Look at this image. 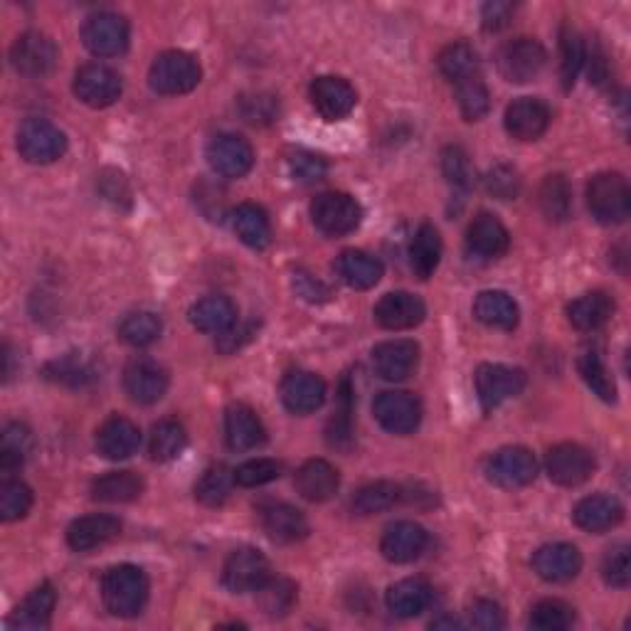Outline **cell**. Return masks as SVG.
<instances>
[{"instance_id": "obj_9", "label": "cell", "mask_w": 631, "mask_h": 631, "mask_svg": "<svg viewBox=\"0 0 631 631\" xmlns=\"http://www.w3.org/2000/svg\"><path fill=\"white\" fill-rule=\"evenodd\" d=\"M545 60L547 52L541 42L533 40V37H518V40L500 48L498 72L514 85H525L543 72Z\"/></svg>"}, {"instance_id": "obj_50", "label": "cell", "mask_w": 631, "mask_h": 631, "mask_svg": "<svg viewBox=\"0 0 631 631\" xmlns=\"http://www.w3.org/2000/svg\"><path fill=\"white\" fill-rule=\"evenodd\" d=\"M239 114L247 124L252 126H269L280 119V99L269 91H249V95H243L237 101Z\"/></svg>"}, {"instance_id": "obj_37", "label": "cell", "mask_w": 631, "mask_h": 631, "mask_svg": "<svg viewBox=\"0 0 631 631\" xmlns=\"http://www.w3.org/2000/svg\"><path fill=\"white\" fill-rule=\"evenodd\" d=\"M232 230L252 249H264L272 243V222L255 202H243V206L232 210Z\"/></svg>"}, {"instance_id": "obj_8", "label": "cell", "mask_w": 631, "mask_h": 631, "mask_svg": "<svg viewBox=\"0 0 631 631\" xmlns=\"http://www.w3.org/2000/svg\"><path fill=\"white\" fill-rule=\"evenodd\" d=\"M528 378L521 368L486 363L477 370V395L484 410H496L523 393Z\"/></svg>"}, {"instance_id": "obj_13", "label": "cell", "mask_w": 631, "mask_h": 631, "mask_svg": "<svg viewBox=\"0 0 631 631\" xmlns=\"http://www.w3.org/2000/svg\"><path fill=\"white\" fill-rule=\"evenodd\" d=\"M58 45L42 33H25L17 37L11 48V64L23 77H45L58 64Z\"/></svg>"}, {"instance_id": "obj_15", "label": "cell", "mask_w": 631, "mask_h": 631, "mask_svg": "<svg viewBox=\"0 0 631 631\" xmlns=\"http://www.w3.org/2000/svg\"><path fill=\"white\" fill-rule=\"evenodd\" d=\"M208 163L222 178H245L255 165V151L237 134H220L208 144Z\"/></svg>"}, {"instance_id": "obj_52", "label": "cell", "mask_w": 631, "mask_h": 631, "mask_svg": "<svg viewBox=\"0 0 631 631\" xmlns=\"http://www.w3.org/2000/svg\"><path fill=\"white\" fill-rule=\"evenodd\" d=\"M33 508V491L23 481L8 479L0 486V518L8 523L21 521Z\"/></svg>"}, {"instance_id": "obj_26", "label": "cell", "mask_w": 631, "mask_h": 631, "mask_svg": "<svg viewBox=\"0 0 631 631\" xmlns=\"http://www.w3.org/2000/svg\"><path fill=\"white\" fill-rule=\"evenodd\" d=\"M508 243L510 235L498 218L488 215V212H481V215L473 218L467 232V249L471 257L484 259V262L498 259L500 255H506Z\"/></svg>"}, {"instance_id": "obj_21", "label": "cell", "mask_w": 631, "mask_h": 631, "mask_svg": "<svg viewBox=\"0 0 631 631\" xmlns=\"http://www.w3.org/2000/svg\"><path fill=\"white\" fill-rule=\"evenodd\" d=\"M426 531L415 521H397L393 525H387V531L383 533V541H380V553L385 555V560L395 565H407L420 558L426 547Z\"/></svg>"}, {"instance_id": "obj_7", "label": "cell", "mask_w": 631, "mask_h": 631, "mask_svg": "<svg viewBox=\"0 0 631 631\" xmlns=\"http://www.w3.org/2000/svg\"><path fill=\"white\" fill-rule=\"evenodd\" d=\"M373 415L389 434H412L422 422V405L412 393L405 389H387L380 393L373 403Z\"/></svg>"}, {"instance_id": "obj_62", "label": "cell", "mask_w": 631, "mask_h": 631, "mask_svg": "<svg viewBox=\"0 0 631 631\" xmlns=\"http://www.w3.org/2000/svg\"><path fill=\"white\" fill-rule=\"evenodd\" d=\"M516 8L510 3H486L484 11H481V21H484L486 30H500L510 23V15H514Z\"/></svg>"}, {"instance_id": "obj_20", "label": "cell", "mask_w": 631, "mask_h": 631, "mask_svg": "<svg viewBox=\"0 0 631 631\" xmlns=\"http://www.w3.org/2000/svg\"><path fill=\"white\" fill-rule=\"evenodd\" d=\"M124 389L136 405H153L169 393V373L153 360H134L124 370Z\"/></svg>"}, {"instance_id": "obj_4", "label": "cell", "mask_w": 631, "mask_h": 631, "mask_svg": "<svg viewBox=\"0 0 631 631\" xmlns=\"http://www.w3.org/2000/svg\"><path fill=\"white\" fill-rule=\"evenodd\" d=\"M311 220L329 237L350 235L363 222V208L348 193H321L311 202Z\"/></svg>"}, {"instance_id": "obj_38", "label": "cell", "mask_w": 631, "mask_h": 631, "mask_svg": "<svg viewBox=\"0 0 631 631\" xmlns=\"http://www.w3.org/2000/svg\"><path fill=\"white\" fill-rule=\"evenodd\" d=\"M440 262H442V237L437 227L424 222V225L417 230L410 245V267L417 280L426 282L434 272H437Z\"/></svg>"}, {"instance_id": "obj_22", "label": "cell", "mask_w": 631, "mask_h": 631, "mask_svg": "<svg viewBox=\"0 0 631 631\" xmlns=\"http://www.w3.org/2000/svg\"><path fill=\"white\" fill-rule=\"evenodd\" d=\"M141 447V432L126 417H109L97 432V451L109 461H124Z\"/></svg>"}, {"instance_id": "obj_60", "label": "cell", "mask_w": 631, "mask_h": 631, "mask_svg": "<svg viewBox=\"0 0 631 631\" xmlns=\"http://www.w3.org/2000/svg\"><path fill=\"white\" fill-rule=\"evenodd\" d=\"M486 190L498 200H514L521 193V178L508 165H496L486 175Z\"/></svg>"}, {"instance_id": "obj_40", "label": "cell", "mask_w": 631, "mask_h": 631, "mask_svg": "<svg viewBox=\"0 0 631 631\" xmlns=\"http://www.w3.org/2000/svg\"><path fill=\"white\" fill-rule=\"evenodd\" d=\"M185 447H188V432L181 422L163 420L153 424L151 440H148V454L153 461L165 463L178 459Z\"/></svg>"}, {"instance_id": "obj_49", "label": "cell", "mask_w": 631, "mask_h": 631, "mask_svg": "<svg viewBox=\"0 0 631 631\" xmlns=\"http://www.w3.org/2000/svg\"><path fill=\"white\" fill-rule=\"evenodd\" d=\"M457 87V99H459V109L467 122H479V119H484L491 109V95L484 85V79H481V74L477 77H469L459 82Z\"/></svg>"}, {"instance_id": "obj_51", "label": "cell", "mask_w": 631, "mask_h": 631, "mask_svg": "<svg viewBox=\"0 0 631 631\" xmlns=\"http://www.w3.org/2000/svg\"><path fill=\"white\" fill-rule=\"evenodd\" d=\"M259 605H262L267 617H284L296 602V587L289 580H272L269 578L262 587L257 590Z\"/></svg>"}, {"instance_id": "obj_29", "label": "cell", "mask_w": 631, "mask_h": 631, "mask_svg": "<svg viewBox=\"0 0 631 631\" xmlns=\"http://www.w3.org/2000/svg\"><path fill=\"white\" fill-rule=\"evenodd\" d=\"M621 518H624V508L615 496L607 494L582 498L572 510L574 525L587 533H607L621 523Z\"/></svg>"}, {"instance_id": "obj_16", "label": "cell", "mask_w": 631, "mask_h": 631, "mask_svg": "<svg viewBox=\"0 0 631 631\" xmlns=\"http://www.w3.org/2000/svg\"><path fill=\"white\" fill-rule=\"evenodd\" d=\"M420 363V346L415 341L395 338L373 348L375 373L387 383H403L410 378Z\"/></svg>"}, {"instance_id": "obj_48", "label": "cell", "mask_w": 631, "mask_h": 631, "mask_svg": "<svg viewBox=\"0 0 631 631\" xmlns=\"http://www.w3.org/2000/svg\"><path fill=\"white\" fill-rule=\"evenodd\" d=\"M528 624L535 631H565L574 624V609L562 599H543L533 607Z\"/></svg>"}, {"instance_id": "obj_43", "label": "cell", "mask_w": 631, "mask_h": 631, "mask_svg": "<svg viewBox=\"0 0 631 631\" xmlns=\"http://www.w3.org/2000/svg\"><path fill=\"white\" fill-rule=\"evenodd\" d=\"M403 498V488L393 484V481H375V484H368L358 491L350 500L352 514L358 516H375L383 514V510L393 508L397 500Z\"/></svg>"}, {"instance_id": "obj_30", "label": "cell", "mask_w": 631, "mask_h": 631, "mask_svg": "<svg viewBox=\"0 0 631 631\" xmlns=\"http://www.w3.org/2000/svg\"><path fill=\"white\" fill-rule=\"evenodd\" d=\"M294 484H296V491L301 494V498L311 500V504H323V500H331L338 494L341 473L329 461L311 459V461H306L299 471H296Z\"/></svg>"}, {"instance_id": "obj_45", "label": "cell", "mask_w": 631, "mask_h": 631, "mask_svg": "<svg viewBox=\"0 0 631 631\" xmlns=\"http://www.w3.org/2000/svg\"><path fill=\"white\" fill-rule=\"evenodd\" d=\"M163 333V321L161 316H156L151 311H136L128 313L126 319L119 326V338L134 348H146L161 338Z\"/></svg>"}, {"instance_id": "obj_59", "label": "cell", "mask_w": 631, "mask_h": 631, "mask_svg": "<svg viewBox=\"0 0 631 631\" xmlns=\"http://www.w3.org/2000/svg\"><path fill=\"white\" fill-rule=\"evenodd\" d=\"M289 171L294 175V181L299 183H316L326 175L329 165L321 156H316L311 151H296L289 158Z\"/></svg>"}, {"instance_id": "obj_55", "label": "cell", "mask_w": 631, "mask_h": 631, "mask_svg": "<svg viewBox=\"0 0 631 631\" xmlns=\"http://www.w3.org/2000/svg\"><path fill=\"white\" fill-rule=\"evenodd\" d=\"M282 469L284 467L276 459H249L235 469V481L245 488H257L280 479Z\"/></svg>"}, {"instance_id": "obj_23", "label": "cell", "mask_w": 631, "mask_h": 631, "mask_svg": "<svg viewBox=\"0 0 631 631\" xmlns=\"http://www.w3.org/2000/svg\"><path fill=\"white\" fill-rule=\"evenodd\" d=\"M282 403L292 415H311L326 403V383L319 375L296 370L284 378Z\"/></svg>"}, {"instance_id": "obj_19", "label": "cell", "mask_w": 631, "mask_h": 631, "mask_svg": "<svg viewBox=\"0 0 631 631\" xmlns=\"http://www.w3.org/2000/svg\"><path fill=\"white\" fill-rule=\"evenodd\" d=\"M426 306L410 292H389L375 304V321L387 331H410L420 326Z\"/></svg>"}, {"instance_id": "obj_25", "label": "cell", "mask_w": 631, "mask_h": 631, "mask_svg": "<svg viewBox=\"0 0 631 631\" xmlns=\"http://www.w3.org/2000/svg\"><path fill=\"white\" fill-rule=\"evenodd\" d=\"M533 570L541 574L545 582H570L582 570V555L570 543H550L543 545L533 555Z\"/></svg>"}, {"instance_id": "obj_11", "label": "cell", "mask_w": 631, "mask_h": 631, "mask_svg": "<svg viewBox=\"0 0 631 631\" xmlns=\"http://www.w3.org/2000/svg\"><path fill=\"white\" fill-rule=\"evenodd\" d=\"M82 42L97 58H116L128 48V23L116 13L89 15L82 27Z\"/></svg>"}, {"instance_id": "obj_36", "label": "cell", "mask_w": 631, "mask_h": 631, "mask_svg": "<svg viewBox=\"0 0 631 631\" xmlns=\"http://www.w3.org/2000/svg\"><path fill=\"white\" fill-rule=\"evenodd\" d=\"M615 313V299L605 292H590L568 306V321L578 331H597Z\"/></svg>"}, {"instance_id": "obj_58", "label": "cell", "mask_w": 631, "mask_h": 631, "mask_svg": "<svg viewBox=\"0 0 631 631\" xmlns=\"http://www.w3.org/2000/svg\"><path fill=\"white\" fill-rule=\"evenodd\" d=\"M48 375L64 385H85L91 378V368L79 356H67L48 366Z\"/></svg>"}, {"instance_id": "obj_46", "label": "cell", "mask_w": 631, "mask_h": 631, "mask_svg": "<svg viewBox=\"0 0 631 631\" xmlns=\"http://www.w3.org/2000/svg\"><path fill=\"white\" fill-rule=\"evenodd\" d=\"M235 484H237L235 471L218 463V467H210L198 479V484H195V498H198L202 506H210V508L222 506L230 498L232 486Z\"/></svg>"}, {"instance_id": "obj_18", "label": "cell", "mask_w": 631, "mask_h": 631, "mask_svg": "<svg viewBox=\"0 0 631 631\" xmlns=\"http://www.w3.org/2000/svg\"><path fill=\"white\" fill-rule=\"evenodd\" d=\"M311 101L316 111H319L326 122H341V119H346L350 111L356 109L358 95L356 89L350 87V82L326 74V77L313 79Z\"/></svg>"}, {"instance_id": "obj_42", "label": "cell", "mask_w": 631, "mask_h": 631, "mask_svg": "<svg viewBox=\"0 0 631 631\" xmlns=\"http://www.w3.org/2000/svg\"><path fill=\"white\" fill-rule=\"evenodd\" d=\"M543 215L550 222H565L572 215V190L565 175H547L537 193Z\"/></svg>"}, {"instance_id": "obj_17", "label": "cell", "mask_w": 631, "mask_h": 631, "mask_svg": "<svg viewBox=\"0 0 631 631\" xmlns=\"http://www.w3.org/2000/svg\"><path fill=\"white\" fill-rule=\"evenodd\" d=\"M504 124L516 141H537L550 126V109L541 99L521 97L508 104Z\"/></svg>"}, {"instance_id": "obj_32", "label": "cell", "mask_w": 631, "mask_h": 631, "mask_svg": "<svg viewBox=\"0 0 631 631\" xmlns=\"http://www.w3.org/2000/svg\"><path fill=\"white\" fill-rule=\"evenodd\" d=\"M190 323L202 333L222 336L237 323V306L227 296H206L190 309Z\"/></svg>"}, {"instance_id": "obj_27", "label": "cell", "mask_w": 631, "mask_h": 631, "mask_svg": "<svg viewBox=\"0 0 631 631\" xmlns=\"http://www.w3.org/2000/svg\"><path fill=\"white\" fill-rule=\"evenodd\" d=\"M225 440L232 451H252L267 442V430L247 405H232L225 412Z\"/></svg>"}, {"instance_id": "obj_3", "label": "cell", "mask_w": 631, "mask_h": 631, "mask_svg": "<svg viewBox=\"0 0 631 631\" xmlns=\"http://www.w3.org/2000/svg\"><path fill=\"white\" fill-rule=\"evenodd\" d=\"M587 208L599 225H621L629 218L631 193L619 173H599L587 183Z\"/></svg>"}, {"instance_id": "obj_10", "label": "cell", "mask_w": 631, "mask_h": 631, "mask_svg": "<svg viewBox=\"0 0 631 631\" xmlns=\"http://www.w3.org/2000/svg\"><path fill=\"white\" fill-rule=\"evenodd\" d=\"M269 578H272V568L257 547H239L222 568V584L235 595L257 592Z\"/></svg>"}, {"instance_id": "obj_53", "label": "cell", "mask_w": 631, "mask_h": 631, "mask_svg": "<svg viewBox=\"0 0 631 631\" xmlns=\"http://www.w3.org/2000/svg\"><path fill=\"white\" fill-rule=\"evenodd\" d=\"M560 50H562V62H560L562 85L565 89H572L574 82H578L580 70L584 67V42L574 27H562Z\"/></svg>"}, {"instance_id": "obj_6", "label": "cell", "mask_w": 631, "mask_h": 631, "mask_svg": "<svg viewBox=\"0 0 631 631\" xmlns=\"http://www.w3.org/2000/svg\"><path fill=\"white\" fill-rule=\"evenodd\" d=\"M595 467L597 461L592 457V451L570 442L553 447L545 457L547 477H550L553 484L565 488L582 486L595 473Z\"/></svg>"}, {"instance_id": "obj_31", "label": "cell", "mask_w": 631, "mask_h": 631, "mask_svg": "<svg viewBox=\"0 0 631 631\" xmlns=\"http://www.w3.org/2000/svg\"><path fill=\"white\" fill-rule=\"evenodd\" d=\"M385 605L395 617H400V619L420 617L422 611L432 605L430 582H424L420 578H407V580L395 582L393 587L387 590Z\"/></svg>"}, {"instance_id": "obj_14", "label": "cell", "mask_w": 631, "mask_h": 631, "mask_svg": "<svg viewBox=\"0 0 631 631\" xmlns=\"http://www.w3.org/2000/svg\"><path fill=\"white\" fill-rule=\"evenodd\" d=\"M486 473L500 488H523L535 481L537 461L525 447H506L488 459Z\"/></svg>"}, {"instance_id": "obj_5", "label": "cell", "mask_w": 631, "mask_h": 631, "mask_svg": "<svg viewBox=\"0 0 631 631\" xmlns=\"http://www.w3.org/2000/svg\"><path fill=\"white\" fill-rule=\"evenodd\" d=\"M17 151L27 163H54L67 151V136L48 119H27L17 128Z\"/></svg>"}, {"instance_id": "obj_33", "label": "cell", "mask_w": 631, "mask_h": 631, "mask_svg": "<svg viewBox=\"0 0 631 631\" xmlns=\"http://www.w3.org/2000/svg\"><path fill=\"white\" fill-rule=\"evenodd\" d=\"M54 605H58V592L50 582H42L40 587H35L30 595L23 599V605L15 609L11 617V627L15 629H48Z\"/></svg>"}, {"instance_id": "obj_61", "label": "cell", "mask_w": 631, "mask_h": 631, "mask_svg": "<svg viewBox=\"0 0 631 631\" xmlns=\"http://www.w3.org/2000/svg\"><path fill=\"white\" fill-rule=\"evenodd\" d=\"M471 627H477L481 631H496L504 629V611L491 599H477L471 607Z\"/></svg>"}, {"instance_id": "obj_44", "label": "cell", "mask_w": 631, "mask_h": 631, "mask_svg": "<svg viewBox=\"0 0 631 631\" xmlns=\"http://www.w3.org/2000/svg\"><path fill=\"white\" fill-rule=\"evenodd\" d=\"M33 451V432L23 422L5 424L0 437V469L15 471L21 469Z\"/></svg>"}, {"instance_id": "obj_57", "label": "cell", "mask_w": 631, "mask_h": 631, "mask_svg": "<svg viewBox=\"0 0 631 631\" xmlns=\"http://www.w3.org/2000/svg\"><path fill=\"white\" fill-rule=\"evenodd\" d=\"M341 407H338V412L336 417L331 420V426H329V440L333 447H341V449H346L350 447V442H352V424H350V389H348V383H343V389H341Z\"/></svg>"}, {"instance_id": "obj_24", "label": "cell", "mask_w": 631, "mask_h": 631, "mask_svg": "<svg viewBox=\"0 0 631 631\" xmlns=\"http://www.w3.org/2000/svg\"><path fill=\"white\" fill-rule=\"evenodd\" d=\"M259 525L274 543H299L309 535V523L299 508L289 504H267L259 508Z\"/></svg>"}, {"instance_id": "obj_47", "label": "cell", "mask_w": 631, "mask_h": 631, "mask_svg": "<svg viewBox=\"0 0 631 631\" xmlns=\"http://www.w3.org/2000/svg\"><path fill=\"white\" fill-rule=\"evenodd\" d=\"M578 368H580L582 380L587 383L592 393L599 397V400H605V403L617 400V385H615V380H611L605 360H602L597 350H584L580 356Z\"/></svg>"}, {"instance_id": "obj_28", "label": "cell", "mask_w": 631, "mask_h": 631, "mask_svg": "<svg viewBox=\"0 0 631 631\" xmlns=\"http://www.w3.org/2000/svg\"><path fill=\"white\" fill-rule=\"evenodd\" d=\"M119 533H122V521H119V518L104 514L85 516L77 518V521L67 528V545L74 553H89L111 543L114 537H119Z\"/></svg>"}, {"instance_id": "obj_12", "label": "cell", "mask_w": 631, "mask_h": 631, "mask_svg": "<svg viewBox=\"0 0 631 631\" xmlns=\"http://www.w3.org/2000/svg\"><path fill=\"white\" fill-rule=\"evenodd\" d=\"M74 95L91 109L111 107L122 97V77L107 64H85L74 74Z\"/></svg>"}, {"instance_id": "obj_34", "label": "cell", "mask_w": 631, "mask_h": 631, "mask_svg": "<svg viewBox=\"0 0 631 631\" xmlns=\"http://www.w3.org/2000/svg\"><path fill=\"white\" fill-rule=\"evenodd\" d=\"M473 316L488 329L514 331L518 319H521V311L506 292H481L473 301Z\"/></svg>"}, {"instance_id": "obj_63", "label": "cell", "mask_w": 631, "mask_h": 631, "mask_svg": "<svg viewBox=\"0 0 631 631\" xmlns=\"http://www.w3.org/2000/svg\"><path fill=\"white\" fill-rule=\"evenodd\" d=\"M440 627H449V629H457V627H461V621H457V619H451V617H442V619H434V621H432V629H440Z\"/></svg>"}, {"instance_id": "obj_64", "label": "cell", "mask_w": 631, "mask_h": 631, "mask_svg": "<svg viewBox=\"0 0 631 631\" xmlns=\"http://www.w3.org/2000/svg\"><path fill=\"white\" fill-rule=\"evenodd\" d=\"M5 363H11V350H8V346H5ZM5 378H11V368L5 366Z\"/></svg>"}, {"instance_id": "obj_1", "label": "cell", "mask_w": 631, "mask_h": 631, "mask_svg": "<svg viewBox=\"0 0 631 631\" xmlns=\"http://www.w3.org/2000/svg\"><path fill=\"white\" fill-rule=\"evenodd\" d=\"M148 578L136 565H116L101 580V599L114 617L132 619L141 615L148 602Z\"/></svg>"}, {"instance_id": "obj_56", "label": "cell", "mask_w": 631, "mask_h": 631, "mask_svg": "<svg viewBox=\"0 0 631 631\" xmlns=\"http://www.w3.org/2000/svg\"><path fill=\"white\" fill-rule=\"evenodd\" d=\"M602 578L615 590H627L631 580V565H629V545L609 547L605 560H602Z\"/></svg>"}, {"instance_id": "obj_35", "label": "cell", "mask_w": 631, "mask_h": 631, "mask_svg": "<svg viewBox=\"0 0 631 631\" xmlns=\"http://www.w3.org/2000/svg\"><path fill=\"white\" fill-rule=\"evenodd\" d=\"M338 276L346 282L350 289L366 292L373 289V286L383 280V264L380 259L370 257L368 252H360V249H346L338 257Z\"/></svg>"}, {"instance_id": "obj_39", "label": "cell", "mask_w": 631, "mask_h": 631, "mask_svg": "<svg viewBox=\"0 0 631 631\" xmlns=\"http://www.w3.org/2000/svg\"><path fill=\"white\" fill-rule=\"evenodd\" d=\"M144 494V479L136 471H111L91 484V498L101 504H128Z\"/></svg>"}, {"instance_id": "obj_54", "label": "cell", "mask_w": 631, "mask_h": 631, "mask_svg": "<svg viewBox=\"0 0 631 631\" xmlns=\"http://www.w3.org/2000/svg\"><path fill=\"white\" fill-rule=\"evenodd\" d=\"M442 171H444V178L449 181V185H451L454 190H459V193H469L471 190L473 169H471V161H469L467 151H463L461 146L444 148Z\"/></svg>"}, {"instance_id": "obj_2", "label": "cell", "mask_w": 631, "mask_h": 631, "mask_svg": "<svg viewBox=\"0 0 631 631\" xmlns=\"http://www.w3.org/2000/svg\"><path fill=\"white\" fill-rule=\"evenodd\" d=\"M202 70L193 54L183 50H169L158 54L148 70V85L163 97L188 95L200 85Z\"/></svg>"}, {"instance_id": "obj_41", "label": "cell", "mask_w": 631, "mask_h": 631, "mask_svg": "<svg viewBox=\"0 0 631 631\" xmlns=\"http://www.w3.org/2000/svg\"><path fill=\"white\" fill-rule=\"evenodd\" d=\"M440 70L451 85H459V82L481 74L479 54L469 42H451L440 54Z\"/></svg>"}]
</instances>
